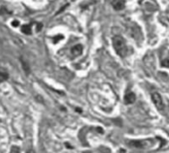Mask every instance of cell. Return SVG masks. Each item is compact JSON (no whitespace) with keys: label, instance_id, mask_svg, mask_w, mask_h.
<instances>
[{"label":"cell","instance_id":"6da1fadb","mask_svg":"<svg viewBox=\"0 0 169 153\" xmlns=\"http://www.w3.org/2000/svg\"><path fill=\"white\" fill-rule=\"evenodd\" d=\"M112 46L115 48V52H117V54L121 57H124L127 55V52H128V48L126 47V41L122 37L120 36H115L112 38Z\"/></svg>","mask_w":169,"mask_h":153},{"label":"cell","instance_id":"5b68a950","mask_svg":"<svg viewBox=\"0 0 169 153\" xmlns=\"http://www.w3.org/2000/svg\"><path fill=\"white\" fill-rule=\"evenodd\" d=\"M136 97L134 93L132 92H129V93H127L126 96H124V103L126 104H132L134 103V101H135Z\"/></svg>","mask_w":169,"mask_h":153},{"label":"cell","instance_id":"9c48e42d","mask_svg":"<svg viewBox=\"0 0 169 153\" xmlns=\"http://www.w3.org/2000/svg\"><path fill=\"white\" fill-rule=\"evenodd\" d=\"M10 153H20V149H19V147L16 146V145H13V146L11 147Z\"/></svg>","mask_w":169,"mask_h":153},{"label":"cell","instance_id":"7a4b0ae2","mask_svg":"<svg viewBox=\"0 0 169 153\" xmlns=\"http://www.w3.org/2000/svg\"><path fill=\"white\" fill-rule=\"evenodd\" d=\"M153 143V141L151 139H146V140H141V141H129L128 142V145L130 147H133V148H148L150 147Z\"/></svg>","mask_w":169,"mask_h":153},{"label":"cell","instance_id":"ba28073f","mask_svg":"<svg viewBox=\"0 0 169 153\" xmlns=\"http://www.w3.org/2000/svg\"><path fill=\"white\" fill-rule=\"evenodd\" d=\"M8 78V74L3 71H0V82H3L4 80H6Z\"/></svg>","mask_w":169,"mask_h":153},{"label":"cell","instance_id":"8fae6325","mask_svg":"<svg viewBox=\"0 0 169 153\" xmlns=\"http://www.w3.org/2000/svg\"><path fill=\"white\" fill-rule=\"evenodd\" d=\"M21 62H22V65H23V67H24V70L26 71L27 73H28V72H29V66L27 65V64L25 63V62L23 61V60H21Z\"/></svg>","mask_w":169,"mask_h":153},{"label":"cell","instance_id":"7c38bea8","mask_svg":"<svg viewBox=\"0 0 169 153\" xmlns=\"http://www.w3.org/2000/svg\"><path fill=\"white\" fill-rule=\"evenodd\" d=\"M18 25H19V22H18V21H14V22L12 23V26L13 27H17Z\"/></svg>","mask_w":169,"mask_h":153},{"label":"cell","instance_id":"30bf717a","mask_svg":"<svg viewBox=\"0 0 169 153\" xmlns=\"http://www.w3.org/2000/svg\"><path fill=\"white\" fill-rule=\"evenodd\" d=\"M161 65H162V66H164V67H168V68H169V59H164V60H162Z\"/></svg>","mask_w":169,"mask_h":153},{"label":"cell","instance_id":"277c9868","mask_svg":"<svg viewBox=\"0 0 169 153\" xmlns=\"http://www.w3.org/2000/svg\"><path fill=\"white\" fill-rule=\"evenodd\" d=\"M112 6H113V9L117 11L122 10L124 8V1L123 0H113Z\"/></svg>","mask_w":169,"mask_h":153},{"label":"cell","instance_id":"3957f363","mask_svg":"<svg viewBox=\"0 0 169 153\" xmlns=\"http://www.w3.org/2000/svg\"><path fill=\"white\" fill-rule=\"evenodd\" d=\"M151 99H152V102L155 105L158 110H162L164 108V105H163V101H162V98L161 96L159 95L158 93H153L151 95Z\"/></svg>","mask_w":169,"mask_h":153},{"label":"cell","instance_id":"52a82bcc","mask_svg":"<svg viewBox=\"0 0 169 153\" xmlns=\"http://www.w3.org/2000/svg\"><path fill=\"white\" fill-rule=\"evenodd\" d=\"M21 31H22V33H24L26 35H30L31 34V28H30L29 25H24V26L21 27Z\"/></svg>","mask_w":169,"mask_h":153},{"label":"cell","instance_id":"4fadbf2b","mask_svg":"<svg viewBox=\"0 0 169 153\" xmlns=\"http://www.w3.org/2000/svg\"><path fill=\"white\" fill-rule=\"evenodd\" d=\"M37 28H38V29H37V31H40V30H41V28H42V25H41V24H39V25H38V27H37Z\"/></svg>","mask_w":169,"mask_h":153},{"label":"cell","instance_id":"8992f818","mask_svg":"<svg viewBox=\"0 0 169 153\" xmlns=\"http://www.w3.org/2000/svg\"><path fill=\"white\" fill-rule=\"evenodd\" d=\"M83 52V47L81 45H76L75 47L72 48V52L74 53V55H79L81 54Z\"/></svg>","mask_w":169,"mask_h":153},{"label":"cell","instance_id":"5bb4252c","mask_svg":"<svg viewBox=\"0 0 169 153\" xmlns=\"http://www.w3.org/2000/svg\"><path fill=\"white\" fill-rule=\"evenodd\" d=\"M27 153H35V151H34L33 149H30V150H28V151H27Z\"/></svg>","mask_w":169,"mask_h":153}]
</instances>
